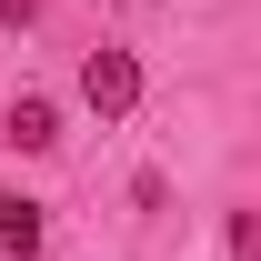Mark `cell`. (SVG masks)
I'll return each mask as SVG.
<instances>
[{
  "label": "cell",
  "mask_w": 261,
  "mask_h": 261,
  "mask_svg": "<svg viewBox=\"0 0 261 261\" xmlns=\"http://www.w3.org/2000/svg\"><path fill=\"white\" fill-rule=\"evenodd\" d=\"M40 20V0H0V31H31Z\"/></svg>",
  "instance_id": "277c9868"
},
{
  "label": "cell",
  "mask_w": 261,
  "mask_h": 261,
  "mask_svg": "<svg viewBox=\"0 0 261 261\" xmlns=\"http://www.w3.org/2000/svg\"><path fill=\"white\" fill-rule=\"evenodd\" d=\"M0 141H10V151H50V141H61V111H50V100H10V121H0Z\"/></svg>",
  "instance_id": "7a4b0ae2"
},
{
  "label": "cell",
  "mask_w": 261,
  "mask_h": 261,
  "mask_svg": "<svg viewBox=\"0 0 261 261\" xmlns=\"http://www.w3.org/2000/svg\"><path fill=\"white\" fill-rule=\"evenodd\" d=\"M0 251H10V261H31V251H40V201H20V191L0 201Z\"/></svg>",
  "instance_id": "3957f363"
},
{
  "label": "cell",
  "mask_w": 261,
  "mask_h": 261,
  "mask_svg": "<svg viewBox=\"0 0 261 261\" xmlns=\"http://www.w3.org/2000/svg\"><path fill=\"white\" fill-rule=\"evenodd\" d=\"M81 100H91L100 121H121L130 100H141V61H130V50H91V61H81Z\"/></svg>",
  "instance_id": "6da1fadb"
}]
</instances>
